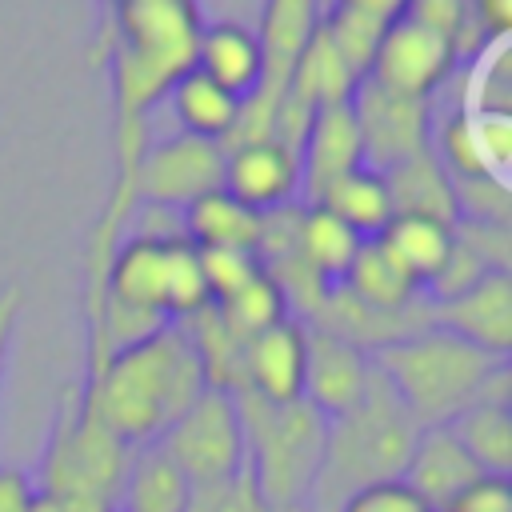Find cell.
<instances>
[{
	"label": "cell",
	"instance_id": "obj_28",
	"mask_svg": "<svg viewBox=\"0 0 512 512\" xmlns=\"http://www.w3.org/2000/svg\"><path fill=\"white\" fill-rule=\"evenodd\" d=\"M320 24H324L328 40L336 44V52L344 56V64L352 68V76H356V80H364V76H368V68H372L376 44H380V36H384V28H388V24L368 20V16H360V12L344 8V4H332V8L320 16Z\"/></svg>",
	"mask_w": 512,
	"mask_h": 512
},
{
	"label": "cell",
	"instance_id": "obj_31",
	"mask_svg": "<svg viewBox=\"0 0 512 512\" xmlns=\"http://www.w3.org/2000/svg\"><path fill=\"white\" fill-rule=\"evenodd\" d=\"M436 512H512V480L508 476H476L464 492H456Z\"/></svg>",
	"mask_w": 512,
	"mask_h": 512
},
{
	"label": "cell",
	"instance_id": "obj_18",
	"mask_svg": "<svg viewBox=\"0 0 512 512\" xmlns=\"http://www.w3.org/2000/svg\"><path fill=\"white\" fill-rule=\"evenodd\" d=\"M340 288H344L352 300H360L364 308L388 312V316L412 312V308H420V304L428 300V296L420 292V284L392 260V252H388L380 240H360V248H356V256H352V264H348Z\"/></svg>",
	"mask_w": 512,
	"mask_h": 512
},
{
	"label": "cell",
	"instance_id": "obj_9",
	"mask_svg": "<svg viewBox=\"0 0 512 512\" xmlns=\"http://www.w3.org/2000/svg\"><path fill=\"white\" fill-rule=\"evenodd\" d=\"M352 116L364 144V164L384 172L400 160L432 152V100L388 92L372 80H360L352 92Z\"/></svg>",
	"mask_w": 512,
	"mask_h": 512
},
{
	"label": "cell",
	"instance_id": "obj_15",
	"mask_svg": "<svg viewBox=\"0 0 512 512\" xmlns=\"http://www.w3.org/2000/svg\"><path fill=\"white\" fill-rule=\"evenodd\" d=\"M372 380V356L332 332L308 328V360H304V400L324 416L348 412Z\"/></svg>",
	"mask_w": 512,
	"mask_h": 512
},
{
	"label": "cell",
	"instance_id": "obj_1",
	"mask_svg": "<svg viewBox=\"0 0 512 512\" xmlns=\"http://www.w3.org/2000/svg\"><path fill=\"white\" fill-rule=\"evenodd\" d=\"M76 388L124 448H140L168 432V424L208 388V376L188 332L164 324L148 340L116 348L96 372H84Z\"/></svg>",
	"mask_w": 512,
	"mask_h": 512
},
{
	"label": "cell",
	"instance_id": "obj_22",
	"mask_svg": "<svg viewBox=\"0 0 512 512\" xmlns=\"http://www.w3.org/2000/svg\"><path fill=\"white\" fill-rule=\"evenodd\" d=\"M164 100L172 104V116L180 120V132L200 136V140H216V144H224L232 136L236 116H240V100L196 68H188L168 88Z\"/></svg>",
	"mask_w": 512,
	"mask_h": 512
},
{
	"label": "cell",
	"instance_id": "obj_23",
	"mask_svg": "<svg viewBox=\"0 0 512 512\" xmlns=\"http://www.w3.org/2000/svg\"><path fill=\"white\" fill-rule=\"evenodd\" d=\"M392 260L420 284V292L432 288V280L444 272L452 252V224L428 220V216H392L388 228L376 236Z\"/></svg>",
	"mask_w": 512,
	"mask_h": 512
},
{
	"label": "cell",
	"instance_id": "obj_29",
	"mask_svg": "<svg viewBox=\"0 0 512 512\" xmlns=\"http://www.w3.org/2000/svg\"><path fill=\"white\" fill-rule=\"evenodd\" d=\"M184 512H268V504L260 500L256 484L248 480V472H240L232 480L192 488Z\"/></svg>",
	"mask_w": 512,
	"mask_h": 512
},
{
	"label": "cell",
	"instance_id": "obj_12",
	"mask_svg": "<svg viewBox=\"0 0 512 512\" xmlns=\"http://www.w3.org/2000/svg\"><path fill=\"white\" fill-rule=\"evenodd\" d=\"M236 204L264 216L300 204V152L276 136L224 148V184Z\"/></svg>",
	"mask_w": 512,
	"mask_h": 512
},
{
	"label": "cell",
	"instance_id": "obj_2",
	"mask_svg": "<svg viewBox=\"0 0 512 512\" xmlns=\"http://www.w3.org/2000/svg\"><path fill=\"white\" fill-rule=\"evenodd\" d=\"M372 368L420 428L448 424L476 400H508V360L488 356L444 328H420L372 352Z\"/></svg>",
	"mask_w": 512,
	"mask_h": 512
},
{
	"label": "cell",
	"instance_id": "obj_5",
	"mask_svg": "<svg viewBox=\"0 0 512 512\" xmlns=\"http://www.w3.org/2000/svg\"><path fill=\"white\" fill-rule=\"evenodd\" d=\"M128 452L112 428L80 400V388H64L56 420L36 464V488L60 500L68 512H112Z\"/></svg>",
	"mask_w": 512,
	"mask_h": 512
},
{
	"label": "cell",
	"instance_id": "obj_36",
	"mask_svg": "<svg viewBox=\"0 0 512 512\" xmlns=\"http://www.w3.org/2000/svg\"><path fill=\"white\" fill-rule=\"evenodd\" d=\"M112 4H120V0H100V8H112Z\"/></svg>",
	"mask_w": 512,
	"mask_h": 512
},
{
	"label": "cell",
	"instance_id": "obj_20",
	"mask_svg": "<svg viewBox=\"0 0 512 512\" xmlns=\"http://www.w3.org/2000/svg\"><path fill=\"white\" fill-rule=\"evenodd\" d=\"M380 176H384V188H388V200H392V216H428V220H440V224L460 220L452 180L436 164L432 152L400 160V164L384 168Z\"/></svg>",
	"mask_w": 512,
	"mask_h": 512
},
{
	"label": "cell",
	"instance_id": "obj_26",
	"mask_svg": "<svg viewBox=\"0 0 512 512\" xmlns=\"http://www.w3.org/2000/svg\"><path fill=\"white\" fill-rule=\"evenodd\" d=\"M356 248H360V236H356L348 224H340L332 212H324V208H316V204H304V208H300L296 252H300V260H304L328 288L344 280V272H348V264H352V256H356Z\"/></svg>",
	"mask_w": 512,
	"mask_h": 512
},
{
	"label": "cell",
	"instance_id": "obj_34",
	"mask_svg": "<svg viewBox=\"0 0 512 512\" xmlns=\"http://www.w3.org/2000/svg\"><path fill=\"white\" fill-rule=\"evenodd\" d=\"M336 4H344V8H352L360 16H368V20H380V24L400 20L404 8H408V0H336Z\"/></svg>",
	"mask_w": 512,
	"mask_h": 512
},
{
	"label": "cell",
	"instance_id": "obj_10",
	"mask_svg": "<svg viewBox=\"0 0 512 512\" xmlns=\"http://www.w3.org/2000/svg\"><path fill=\"white\" fill-rule=\"evenodd\" d=\"M456 60H460V52L444 32H436L412 16H400L384 28L364 80H372L388 92H400V96L432 100L436 88L452 76Z\"/></svg>",
	"mask_w": 512,
	"mask_h": 512
},
{
	"label": "cell",
	"instance_id": "obj_7",
	"mask_svg": "<svg viewBox=\"0 0 512 512\" xmlns=\"http://www.w3.org/2000/svg\"><path fill=\"white\" fill-rule=\"evenodd\" d=\"M320 16H324L320 0H264L260 28H256L260 56H264V76H260L256 92L248 100H240V116H236V128L224 140V148L276 136V108H280L292 60L304 48V40L312 36V28L320 24Z\"/></svg>",
	"mask_w": 512,
	"mask_h": 512
},
{
	"label": "cell",
	"instance_id": "obj_25",
	"mask_svg": "<svg viewBox=\"0 0 512 512\" xmlns=\"http://www.w3.org/2000/svg\"><path fill=\"white\" fill-rule=\"evenodd\" d=\"M448 432L488 476H508L512 468V412L508 400H476L448 420Z\"/></svg>",
	"mask_w": 512,
	"mask_h": 512
},
{
	"label": "cell",
	"instance_id": "obj_24",
	"mask_svg": "<svg viewBox=\"0 0 512 512\" xmlns=\"http://www.w3.org/2000/svg\"><path fill=\"white\" fill-rule=\"evenodd\" d=\"M316 208L332 212L340 224H348L360 240H376L388 220H392V200H388V188H384V176L368 164H360L356 172L340 176L320 200Z\"/></svg>",
	"mask_w": 512,
	"mask_h": 512
},
{
	"label": "cell",
	"instance_id": "obj_21",
	"mask_svg": "<svg viewBox=\"0 0 512 512\" xmlns=\"http://www.w3.org/2000/svg\"><path fill=\"white\" fill-rule=\"evenodd\" d=\"M180 236L196 244L200 252H252L256 256V236H260V216L236 204L224 188L200 196L180 212Z\"/></svg>",
	"mask_w": 512,
	"mask_h": 512
},
{
	"label": "cell",
	"instance_id": "obj_4",
	"mask_svg": "<svg viewBox=\"0 0 512 512\" xmlns=\"http://www.w3.org/2000/svg\"><path fill=\"white\" fill-rule=\"evenodd\" d=\"M244 424V472L256 484L268 512H304L320 460L328 420L308 404H268L248 392H232Z\"/></svg>",
	"mask_w": 512,
	"mask_h": 512
},
{
	"label": "cell",
	"instance_id": "obj_33",
	"mask_svg": "<svg viewBox=\"0 0 512 512\" xmlns=\"http://www.w3.org/2000/svg\"><path fill=\"white\" fill-rule=\"evenodd\" d=\"M24 312V292L16 284L0 288V384H4V368H8V352H12V336Z\"/></svg>",
	"mask_w": 512,
	"mask_h": 512
},
{
	"label": "cell",
	"instance_id": "obj_27",
	"mask_svg": "<svg viewBox=\"0 0 512 512\" xmlns=\"http://www.w3.org/2000/svg\"><path fill=\"white\" fill-rule=\"evenodd\" d=\"M212 308L220 312V320H224L240 340H248V336H256V332L280 324L284 316H292L284 292L276 288V280H272L264 268H260L240 292H232L228 300H220V304H212Z\"/></svg>",
	"mask_w": 512,
	"mask_h": 512
},
{
	"label": "cell",
	"instance_id": "obj_17",
	"mask_svg": "<svg viewBox=\"0 0 512 512\" xmlns=\"http://www.w3.org/2000/svg\"><path fill=\"white\" fill-rule=\"evenodd\" d=\"M192 68L204 72L208 80H216L224 92H232L236 100H248L264 76V56H260V40L252 28L232 24V20H216L204 24L196 36V56Z\"/></svg>",
	"mask_w": 512,
	"mask_h": 512
},
{
	"label": "cell",
	"instance_id": "obj_14",
	"mask_svg": "<svg viewBox=\"0 0 512 512\" xmlns=\"http://www.w3.org/2000/svg\"><path fill=\"white\" fill-rule=\"evenodd\" d=\"M296 152H300V204H316L340 176L364 164V144L352 104H332L312 112Z\"/></svg>",
	"mask_w": 512,
	"mask_h": 512
},
{
	"label": "cell",
	"instance_id": "obj_8",
	"mask_svg": "<svg viewBox=\"0 0 512 512\" xmlns=\"http://www.w3.org/2000/svg\"><path fill=\"white\" fill-rule=\"evenodd\" d=\"M224 184V144L176 132L168 140H148L136 164V208H176L184 212Z\"/></svg>",
	"mask_w": 512,
	"mask_h": 512
},
{
	"label": "cell",
	"instance_id": "obj_11",
	"mask_svg": "<svg viewBox=\"0 0 512 512\" xmlns=\"http://www.w3.org/2000/svg\"><path fill=\"white\" fill-rule=\"evenodd\" d=\"M432 328H444L448 336L508 360L512 348V276L508 272H484L468 288L428 300Z\"/></svg>",
	"mask_w": 512,
	"mask_h": 512
},
{
	"label": "cell",
	"instance_id": "obj_13",
	"mask_svg": "<svg viewBox=\"0 0 512 512\" xmlns=\"http://www.w3.org/2000/svg\"><path fill=\"white\" fill-rule=\"evenodd\" d=\"M304 360H308V324L284 316L280 324L244 340L240 352V392L268 404L304 400Z\"/></svg>",
	"mask_w": 512,
	"mask_h": 512
},
{
	"label": "cell",
	"instance_id": "obj_3",
	"mask_svg": "<svg viewBox=\"0 0 512 512\" xmlns=\"http://www.w3.org/2000/svg\"><path fill=\"white\" fill-rule=\"evenodd\" d=\"M416 432L420 424L408 416V408L388 388V380L372 368L364 396L348 412L328 420L320 476L304 512H336L340 500L352 496L356 488L396 480L404 472Z\"/></svg>",
	"mask_w": 512,
	"mask_h": 512
},
{
	"label": "cell",
	"instance_id": "obj_32",
	"mask_svg": "<svg viewBox=\"0 0 512 512\" xmlns=\"http://www.w3.org/2000/svg\"><path fill=\"white\" fill-rule=\"evenodd\" d=\"M40 488L36 476L20 464H0V512H32Z\"/></svg>",
	"mask_w": 512,
	"mask_h": 512
},
{
	"label": "cell",
	"instance_id": "obj_6",
	"mask_svg": "<svg viewBox=\"0 0 512 512\" xmlns=\"http://www.w3.org/2000/svg\"><path fill=\"white\" fill-rule=\"evenodd\" d=\"M192 488L244 472V424L228 388H204L156 440Z\"/></svg>",
	"mask_w": 512,
	"mask_h": 512
},
{
	"label": "cell",
	"instance_id": "obj_19",
	"mask_svg": "<svg viewBox=\"0 0 512 512\" xmlns=\"http://www.w3.org/2000/svg\"><path fill=\"white\" fill-rule=\"evenodd\" d=\"M188 496L192 484L168 460V452L160 444H140L128 452L112 512H184Z\"/></svg>",
	"mask_w": 512,
	"mask_h": 512
},
{
	"label": "cell",
	"instance_id": "obj_16",
	"mask_svg": "<svg viewBox=\"0 0 512 512\" xmlns=\"http://www.w3.org/2000/svg\"><path fill=\"white\" fill-rule=\"evenodd\" d=\"M476 476H484L476 468V460L460 448V440L448 432V424H432V428H420L416 440H412V452L404 460V472L400 480L424 496L432 508L448 504L456 492H464Z\"/></svg>",
	"mask_w": 512,
	"mask_h": 512
},
{
	"label": "cell",
	"instance_id": "obj_30",
	"mask_svg": "<svg viewBox=\"0 0 512 512\" xmlns=\"http://www.w3.org/2000/svg\"><path fill=\"white\" fill-rule=\"evenodd\" d=\"M336 512H436L424 496H416L400 476L396 480H380L368 488H356L352 496L340 500Z\"/></svg>",
	"mask_w": 512,
	"mask_h": 512
},
{
	"label": "cell",
	"instance_id": "obj_35",
	"mask_svg": "<svg viewBox=\"0 0 512 512\" xmlns=\"http://www.w3.org/2000/svg\"><path fill=\"white\" fill-rule=\"evenodd\" d=\"M32 512H68V508H64L60 500H52V496H44V492H40V496H36V504H32Z\"/></svg>",
	"mask_w": 512,
	"mask_h": 512
}]
</instances>
